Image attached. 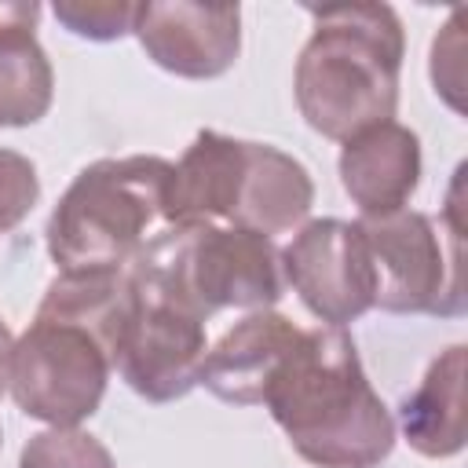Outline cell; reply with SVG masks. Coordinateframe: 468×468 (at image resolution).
<instances>
[{
  "instance_id": "6",
  "label": "cell",
  "mask_w": 468,
  "mask_h": 468,
  "mask_svg": "<svg viewBox=\"0 0 468 468\" xmlns=\"http://www.w3.org/2000/svg\"><path fill=\"white\" fill-rule=\"evenodd\" d=\"M369 263L373 303L395 314H461L464 311V267H461V216L450 234H439L424 212H388L358 219Z\"/></svg>"
},
{
  "instance_id": "19",
  "label": "cell",
  "mask_w": 468,
  "mask_h": 468,
  "mask_svg": "<svg viewBox=\"0 0 468 468\" xmlns=\"http://www.w3.org/2000/svg\"><path fill=\"white\" fill-rule=\"evenodd\" d=\"M55 18L73 29L77 37H91V40H113L132 33V18H135V4H55Z\"/></svg>"
},
{
  "instance_id": "2",
  "label": "cell",
  "mask_w": 468,
  "mask_h": 468,
  "mask_svg": "<svg viewBox=\"0 0 468 468\" xmlns=\"http://www.w3.org/2000/svg\"><path fill=\"white\" fill-rule=\"evenodd\" d=\"M314 33L296 62V106L325 139H355L395 117L402 69V22L388 4L307 7Z\"/></svg>"
},
{
  "instance_id": "12",
  "label": "cell",
  "mask_w": 468,
  "mask_h": 468,
  "mask_svg": "<svg viewBox=\"0 0 468 468\" xmlns=\"http://www.w3.org/2000/svg\"><path fill=\"white\" fill-rule=\"evenodd\" d=\"M420 179V143L406 124L384 121L358 132L340 150V183L362 216L406 208Z\"/></svg>"
},
{
  "instance_id": "1",
  "label": "cell",
  "mask_w": 468,
  "mask_h": 468,
  "mask_svg": "<svg viewBox=\"0 0 468 468\" xmlns=\"http://www.w3.org/2000/svg\"><path fill=\"white\" fill-rule=\"evenodd\" d=\"M263 406L292 450L318 468H373L395 446V420L340 325L300 329L263 391Z\"/></svg>"
},
{
  "instance_id": "16",
  "label": "cell",
  "mask_w": 468,
  "mask_h": 468,
  "mask_svg": "<svg viewBox=\"0 0 468 468\" xmlns=\"http://www.w3.org/2000/svg\"><path fill=\"white\" fill-rule=\"evenodd\" d=\"M18 468H113V457L80 428H48L22 446Z\"/></svg>"
},
{
  "instance_id": "20",
  "label": "cell",
  "mask_w": 468,
  "mask_h": 468,
  "mask_svg": "<svg viewBox=\"0 0 468 468\" xmlns=\"http://www.w3.org/2000/svg\"><path fill=\"white\" fill-rule=\"evenodd\" d=\"M11 351H15L11 329L0 322V395H4V388H7V377H11Z\"/></svg>"
},
{
  "instance_id": "13",
  "label": "cell",
  "mask_w": 468,
  "mask_h": 468,
  "mask_svg": "<svg viewBox=\"0 0 468 468\" xmlns=\"http://www.w3.org/2000/svg\"><path fill=\"white\" fill-rule=\"evenodd\" d=\"M40 4H0V124L18 128L48 113L55 73L37 44Z\"/></svg>"
},
{
  "instance_id": "8",
  "label": "cell",
  "mask_w": 468,
  "mask_h": 468,
  "mask_svg": "<svg viewBox=\"0 0 468 468\" xmlns=\"http://www.w3.org/2000/svg\"><path fill=\"white\" fill-rule=\"evenodd\" d=\"M278 256L282 278L325 325L355 322L373 307V263L358 223L311 219Z\"/></svg>"
},
{
  "instance_id": "3",
  "label": "cell",
  "mask_w": 468,
  "mask_h": 468,
  "mask_svg": "<svg viewBox=\"0 0 468 468\" xmlns=\"http://www.w3.org/2000/svg\"><path fill=\"white\" fill-rule=\"evenodd\" d=\"M165 157H102L77 172L48 219V252L62 274L124 271L161 230H168Z\"/></svg>"
},
{
  "instance_id": "9",
  "label": "cell",
  "mask_w": 468,
  "mask_h": 468,
  "mask_svg": "<svg viewBox=\"0 0 468 468\" xmlns=\"http://www.w3.org/2000/svg\"><path fill=\"white\" fill-rule=\"evenodd\" d=\"M132 33L168 73L205 80L234 66L241 48L238 4H135Z\"/></svg>"
},
{
  "instance_id": "11",
  "label": "cell",
  "mask_w": 468,
  "mask_h": 468,
  "mask_svg": "<svg viewBox=\"0 0 468 468\" xmlns=\"http://www.w3.org/2000/svg\"><path fill=\"white\" fill-rule=\"evenodd\" d=\"M296 336L300 325H292L285 314L252 311L234 329H227L212 351H205L197 384H205L223 402H238V406L263 402V391Z\"/></svg>"
},
{
  "instance_id": "4",
  "label": "cell",
  "mask_w": 468,
  "mask_h": 468,
  "mask_svg": "<svg viewBox=\"0 0 468 468\" xmlns=\"http://www.w3.org/2000/svg\"><path fill=\"white\" fill-rule=\"evenodd\" d=\"M194 314L219 307L267 311L282 296V256L267 234L245 227H168L135 260Z\"/></svg>"
},
{
  "instance_id": "10",
  "label": "cell",
  "mask_w": 468,
  "mask_h": 468,
  "mask_svg": "<svg viewBox=\"0 0 468 468\" xmlns=\"http://www.w3.org/2000/svg\"><path fill=\"white\" fill-rule=\"evenodd\" d=\"M249 143L223 132H197L172 165L168 223L172 227H234Z\"/></svg>"
},
{
  "instance_id": "15",
  "label": "cell",
  "mask_w": 468,
  "mask_h": 468,
  "mask_svg": "<svg viewBox=\"0 0 468 468\" xmlns=\"http://www.w3.org/2000/svg\"><path fill=\"white\" fill-rule=\"evenodd\" d=\"M314 201V186L307 168L267 143H249V165L241 179V201L234 227L256 234H282L292 230Z\"/></svg>"
},
{
  "instance_id": "5",
  "label": "cell",
  "mask_w": 468,
  "mask_h": 468,
  "mask_svg": "<svg viewBox=\"0 0 468 468\" xmlns=\"http://www.w3.org/2000/svg\"><path fill=\"white\" fill-rule=\"evenodd\" d=\"M113 358L106 340L80 318L37 307V318L11 351V399L22 413L73 428L102 402Z\"/></svg>"
},
{
  "instance_id": "14",
  "label": "cell",
  "mask_w": 468,
  "mask_h": 468,
  "mask_svg": "<svg viewBox=\"0 0 468 468\" xmlns=\"http://www.w3.org/2000/svg\"><path fill=\"white\" fill-rule=\"evenodd\" d=\"M402 435L424 457H453L468 439L464 347H446L402 402Z\"/></svg>"
},
{
  "instance_id": "7",
  "label": "cell",
  "mask_w": 468,
  "mask_h": 468,
  "mask_svg": "<svg viewBox=\"0 0 468 468\" xmlns=\"http://www.w3.org/2000/svg\"><path fill=\"white\" fill-rule=\"evenodd\" d=\"M128 311L113 347V369L150 402H172L197 384L205 362V318L157 274L128 263Z\"/></svg>"
},
{
  "instance_id": "18",
  "label": "cell",
  "mask_w": 468,
  "mask_h": 468,
  "mask_svg": "<svg viewBox=\"0 0 468 468\" xmlns=\"http://www.w3.org/2000/svg\"><path fill=\"white\" fill-rule=\"evenodd\" d=\"M461 55H464V7L453 11V18L446 22V29L431 44V80H435V91L453 110H464V102H461V91H464Z\"/></svg>"
},
{
  "instance_id": "17",
  "label": "cell",
  "mask_w": 468,
  "mask_h": 468,
  "mask_svg": "<svg viewBox=\"0 0 468 468\" xmlns=\"http://www.w3.org/2000/svg\"><path fill=\"white\" fill-rule=\"evenodd\" d=\"M40 197V179L29 157L0 150V234L18 227Z\"/></svg>"
}]
</instances>
